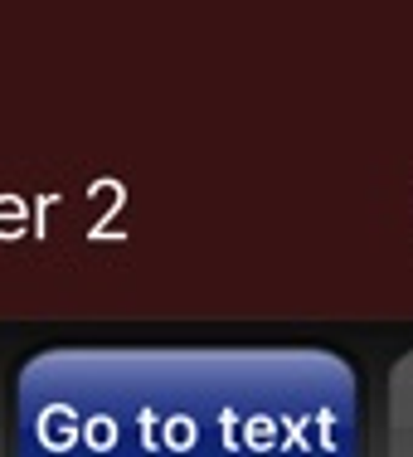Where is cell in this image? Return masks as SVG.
<instances>
[{
  "instance_id": "6da1fadb",
  "label": "cell",
  "mask_w": 413,
  "mask_h": 457,
  "mask_svg": "<svg viewBox=\"0 0 413 457\" xmlns=\"http://www.w3.org/2000/svg\"><path fill=\"white\" fill-rule=\"evenodd\" d=\"M39 457H355L351 370L326 355L54 361Z\"/></svg>"
},
{
  "instance_id": "7a4b0ae2",
  "label": "cell",
  "mask_w": 413,
  "mask_h": 457,
  "mask_svg": "<svg viewBox=\"0 0 413 457\" xmlns=\"http://www.w3.org/2000/svg\"><path fill=\"white\" fill-rule=\"evenodd\" d=\"M389 457H413V355L389 375Z\"/></svg>"
}]
</instances>
